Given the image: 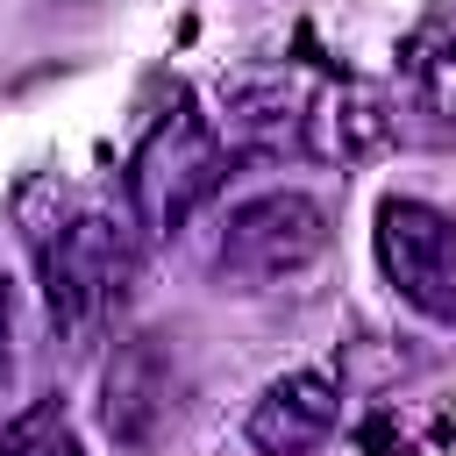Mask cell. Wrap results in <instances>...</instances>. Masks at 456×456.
<instances>
[{
	"instance_id": "1",
	"label": "cell",
	"mask_w": 456,
	"mask_h": 456,
	"mask_svg": "<svg viewBox=\"0 0 456 456\" xmlns=\"http://www.w3.org/2000/svg\"><path fill=\"white\" fill-rule=\"evenodd\" d=\"M28 242H36V271H43L50 314L71 335L100 328L121 306V292L135 278V235H128V221H107L100 207H71L57 192V214L50 221L28 214Z\"/></svg>"
},
{
	"instance_id": "2",
	"label": "cell",
	"mask_w": 456,
	"mask_h": 456,
	"mask_svg": "<svg viewBox=\"0 0 456 456\" xmlns=\"http://www.w3.org/2000/svg\"><path fill=\"white\" fill-rule=\"evenodd\" d=\"M221 171H228V157H221V135L185 107V93H178V107L142 135V150H135V164H128V207H135V221L150 228V235H171L214 185H221Z\"/></svg>"
},
{
	"instance_id": "3",
	"label": "cell",
	"mask_w": 456,
	"mask_h": 456,
	"mask_svg": "<svg viewBox=\"0 0 456 456\" xmlns=\"http://www.w3.org/2000/svg\"><path fill=\"white\" fill-rule=\"evenodd\" d=\"M321 249H328L321 200H306V192H264V200H242L228 214L221 249H214V271L235 292H264L278 278H299Z\"/></svg>"
},
{
	"instance_id": "4",
	"label": "cell",
	"mask_w": 456,
	"mask_h": 456,
	"mask_svg": "<svg viewBox=\"0 0 456 456\" xmlns=\"http://www.w3.org/2000/svg\"><path fill=\"white\" fill-rule=\"evenodd\" d=\"M378 264L406 306L456 328V214L428 200H385L378 207Z\"/></svg>"
},
{
	"instance_id": "5",
	"label": "cell",
	"mask_w": 456,
	"mask_h": 456,
	"mask_svg": "<svg viewBox=\"0 0 456 456\" xmlns=\"http://www.w3.org/2000/svg\"><path fill=\"white\" fill-rule=\"evenodd\" d=\"M178 392V370H171V349H164V335H135V342H121L114 349V363H107V435L114 442H128V449H150L157 435H164V420H171V399Z\"/></svg>"
},
{
	"instance_id": "6",
	"label": "cell",
	"mask_w": 456,
	"mask_h": 456,
	"mask_svg": "<svg viewBox=\"0 0 456 456\" xmlns=\"http://www.w3.org/2000/svg\"><path fill=\"white\" fill-rule=\"evenodd\" d=\"M342 399H335V378L328 370H285L278 385H264V399L249 406V442L264 456H299L314 442H328Z\"/></svg>"
},
{
	"instance_id": "7",
	"label": "cell",
	"mask_w": 456,
	"mask_h": 456,
	"mask_svg": "<svg viewBox=\"0 0 456 456\" xmlns=\"http://www.w3.org/2000/svg\"><path fill=\"white\" fill-rule=\"evenodd\" d=\"M399 71H406L413 107L435 114L442 128H456V21H449V14H435V21H420V28L406 36Z\"/></svg>"
},
{
	"instance_id": "8",
	"label": "cell",
	"mask_w": 456,
	"mask_h": 456,
	"mask_svg": "<svg viewBox=\"0 0 456 456\" xmlns=\"http://www.w3.org/2000/svg\"><path fill=\"white\" fill-rule=\"evenodd\" d=\"M0 456H78V435L57 406H28L14 428H0Z\"/></svg>"
},
{
	"instance_id": "9",
	"label": "cell",
	"mask_w": 456,
	"mask_h": 456,
	"mask_svg": "<svg viewBox=\"0 0 456 456\" xmlns=\"http://www.w3.org/2000/svg\"><path fill=\"white\" fill-rule=\"evenodd\" d=\"M7 328H14V306H7V285H0V385H7Z\"/></svg>"
}]
</instances>
